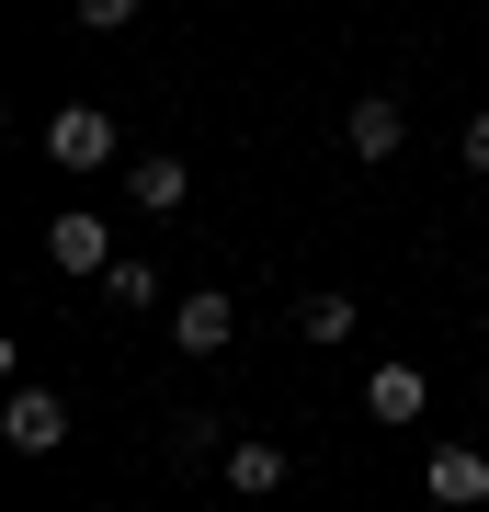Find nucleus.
Masks as SVG:
<instances>
[{
	"mask_svg": "<svg viewBox=\"0 0 489 512\" xmlns=\"http://www.w3.org/2000/svg\"><path fill=\"white\" fill-rule=\"evenodd\" d=\"M0 444H12V456H57V444H69V399H57V387H12V399H0Z\"/></svg>",
	"mask_w": 489,
	"mask_h": 512,
	"instance_id": "nucleus-1",
	"label": "nucleus"
},
{
	"mask_svg": "<svg viewBox=\"0 0 489 512\" xmlns=\"http://www.w3.org/2000/svg\"><path fill=\"white\" fill-rule=\"evenodd\" d=\"M46 160H57V171H103V160H114V114H103V103H57V114H46Z\"/></svg>",
	"mask_w": 489,
	"mask_h": 512,
	"instance_id": "nucleus-2",
	"label": "nucleus"
},
{
	"mask_svg": "<svg viewBox=\"0 0 489 512\" xmlns=\"http://www.w3.org/2000/svg\"><path fill=\"white\" fill-rule=\"evenodd\" d=\"M228 342H239V296L228 285H194L171 308V353H228Z\"/></svg>",
	"mask_w": 489,
	"mask_h": 512,
	"instance_id": "nucleus-3",
	"label": "nucleus"
},
{
	"mask_svg": "<svg viewBox=\"0 0 489 512\" xmlns=\"http://www.w3.org/2000/svg\"><path fill=\"white\" fill-rule=\"evenodd\" d=\"M46 262H57V274H114L103 217H91V205H57V217H46Z\"/></svg>",
	"mask_w": 489,
	"mask_h": 512,
	"instance_id": "nucleus-4",
	"label": "nucleus"
},
{
	"mask_svg": "<svg viewBox=\"0 0 489 512\" xmlns=\"http://www.w3.org/2000/svg\"><path fill=\"white\" fill-rule=\"evenodd\" d=\"M399 137H410L399 92H364V103L342 114V148H353V160H399Z\"/></svg>",
	"mask_w": 489,
	"mask_h": 512,
	"instance_id": "nucleus-5",
	"label": "nucleus"
},
{
	"mask_svg": "<svg viewBox=\"0 0 489 512\" xmlns=\"http://www.w3.org/2000/svg\"><path fill=\"white\" fill-rule=\"evenodd\" d=\"M364 410L399 433V421H421V410H433V376H421V365H376V376H364Z\"/></svg>",
	"mask_w": 489,
	"mask_h": 512,
	"instance_id": "nucleus-6",
	"label": "nucleus"
},
{
	"mask_svg": "<svg viewBox=\"0 0 489 512\" xmlns=\"http://www.w3.org/2000/svg\"><path fill=\"white\" fill-rule=\"evenodd\" d=\"M217 478H228L239 501H273V490L296 478V456H285V444H262V433H251V444H228V467H217Z\"/></svg>",
	"mask_w": 489,
	"mask_h": 512,
	"instance_id": "nucleus-7",
	"label": "nucleus"
},
{
	"mask_svg": "<svg viewBox=\"0 0 489 512\" xmlns=\"http://www.w3.org/2000/svg\"><path fill=\"white\" fill-rule=\"evenodd\" d=\"M433 501L444 512H478L489 501V456H478V444H433Z\"/></svg>",
	"mask_w": 489,
	"mask_h": 512,
	"instance_id": "nucleus-8",
	"label": "nucleus"
},
{
	"mask_svg": "<svg viewBox=\"0 0 489 512\" xmlns=\"http://www.w3.org/2000/svg\"><path fill=\"white\" fill-rule=\"evenodd\" d=\"M182 194H194V171H182L171 148H148V160H126V205H148V217H171Z\"/></svg>",
	"mask_w": 489,
	"mask_h": 512,
	"instance_id": "nucleus-9",
	"label": "nucleus"
},
{
	"mask_svg": "<svg viewBox=\"0 0 489 512\" xmlns=\"http://www.w3.org/2000/svg\"><path fill=\"white\" fill-rule=\"evenodd\" d=\"M160 456H171V467H228V433H217V421H205V410H182Z\"/></svg>",
	"mask_w": 489,
	"mask_h": 512,
	"instance_id": "nucleus-10",
	"label": "nucleus"
},
{
	"mask_svg": "<svg viewBox=\"0 0 489 512\" xmlns=\"http://www.w3.org/2000/svg\"><path fill=\"white\" fill-rule=\"evenodd\" d=\"M103 296H114L126 319H148V308H160V262H114V274H103Z\"/></svg>",
	"mask_w": 489,
	"mask_h": 512,
	"instance_id": "nucleus-11",
	"label": "nucleus"
},
{
	"mask_svg": "<svg viewBox=\"0 0 489 512\" xmlns=\"http://www.w3.org/2000/svg\"><path fill=\"white\" fill-rule=\"evenodd\" d=\"M296 330H308V342H353L364 308H353V296H308V308H296Z\"/></svg>",
	"mask_w": 489,
	"mask_h": 512,
	"instance_id": "nucleus-12",
	"label": "nucleus"
},
{
	"mask_svg": "<svg viewBox=\"0 0 489 512\" xmlns=\"http://www.w3.org/2000/svg\"><path fill=\"white\" fill-rule=\"evenodd\" d=\"M69 12L91 23V35H126V23H137V0H69Z\"/></svg>",
	"mask_w": 489,
	"mask_h": 512,
	"instance_id": "nucleus-13",
	"label": "nucleus"
},
{
	"mask_svg": "<svg viewBox=\"0 0 489 512\" xmlns=\"http://www.w3.org/2000/svg\"><path fill=\"white\" fill-rule=\"evenodd\" d=\"M455 160H467V171H489V114H467V137H455Z\"/></svg>",
	"mask_w": 489,
	"mask_h": 512,
	"instance_id": "nucleus-14",
	"label": "nucleus"
}]
</instances>
